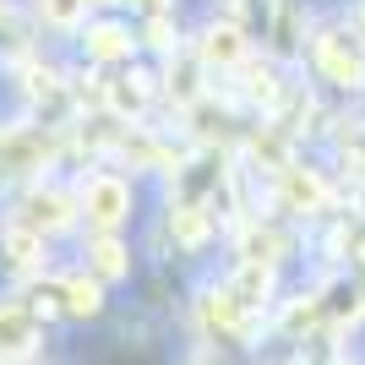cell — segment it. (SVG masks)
Listing matches in <instances>:
<instances>
[{"label":"cell","instance_id":"cell-1","mask_svg":"<svg viewBox=\"0 0 365 365\" xmlns=\"http://www.w3.org/2000/svg\"><path fill=\"white\" fill-rule=\"evenodd\" d=\"M317 66H322L327 82H338V88H365V44L349 38L344 28H333V33L317 38Z\"/></svg>","mask_w":365,"mask_h":365},{"label":"cell","instance_id":"cell-2","mask_svg":"<svg viewBox=\"0 0 365 365\" xmlns=\"http://www.w3.org/2000/svg\"><path fill=\"white\" fill-rule=\"evenodd\" d=\"M82 207H88V218L98 224V235H109V229L131 213V185H125L120 175H93V180L82 185Z\"/></svg>","mask_w":365,"mask_h":365},{"label":"cell","instance_id":"cell-3","mask_svg":"<svg viewBox=\"0 0 365 365\" xmlns=\"http://www.w3.org/2000/svg\"><path fill=\"white\" fill-rule=\"evenodd\" d=\"M49 164L44 131H0V175H33Z\"/></svg>","mask_w":365,"mask_h":365},{"label":"cell","instance_id":"cell-4","mask_svg":"<svg viewBox=\"0 0 365 365\" xmlns=\"http://www.w3.org/2000/svg\"><path fill=\"white\" fill-rule=\"evenodd\" d=\"M76 218V202L66 197V191H33L28 202H22V218L16 224L33 229V235H55V229H66Z\"/></svg>","mask_w":365,"mask_h":365},{"label":"cell","instance_id":"cell-5","mask_svg":"<svg viewBox=\"0 0 365 365\" xmlns=\"http://www.w3.org/2000/svg\"><path fill=\"white\" fill-rule=\"evenodd\" d=\"M278 197H284V207H294V213H322V207H327V185H322V175H311V169L284 164L278 169Z\"/></svg>","mask_w":365,"mask_h":365},{"label":"cell","instance_id":"cell-6","mask_svg":"<svg viewBox=\"0 0 365 365\" xmlns=\"http://www.w3.org/2000/svg\"><path fill=\"white\" fill-rule=\"evenodd\" d=\"M38 344V317L28 305H0V360H28Z\"/></svg>","mask_w":365,"mask_h":365},{"label":"cell","instance_id":"cell-7","mask_svg":"<svg viewBox=\"0 0 365 365\" xmlns=\"http://www.w3.org/2000/svg\"><path fill=\"white\" fill-rule=\"evenodd\" d=\"M169 235H175V245L197 251V245L213 235V218H207L202 202H175V213H169Z\"/></svg>","mask_w":365,"mask_h":365},{"label":"cell","instance_id":"cell-8","mask_svg":"<svg viewBox=\"0 0 365 365\" xmlns=\"http://www.w3.org/2000/svg\"><path fill=\"white\" fill-rule=\"evenodd\" d=\"M202 66H240L245 61V38L240 28H207L202 33V44H197Z\"/></svg>","mask_w":365,"mask_h":365},{"label":"cell","instance_id":"cell-9","mask_svg":"<svg viewBox=\"0 0 365 365\" xmlns=\"http://www.w3.org/2000/svg\"><path fill=\"white\" fill-rule=\"evenodd\" d=\"M245 317H251V311H245L229 289H218V294H207V300H202V322H207L213 333H240Z\"/></svg>","mask_w":365,"mask_h":365},{"label":"cell","instance_id":"cell-10","mask_svg":"<svg viewBox=\"0 0 365 365\" xmlns=\"http://www.w3.org/2000/svg\"><path fill=\"white\" fill-rule=\"evenodd\" d=\"M55 294H61V311H71V317H93V311L104 305V294H98V284H93L88 273L61 278V284H55Z\"/></svg>","mask_w":365,"mask_h":365},{"label":"cell","instance_id":"cell-11","mask_svg":"<svg viewBox=\"0 0 365 365\" xmlns=\"http://www.w3.org/2000/svg\"><path fill=\"white\" fill-rule=\"evenodd\" d=\"M0 251H6V262L11 267H38V257H44V235H33V229H22V224H11L6 235H0Z\"/></svg>","mask_w":365,"mask_h":365},{"label":"cell","instance_id":"cell-12","mask_svg":"<svg viewBox=\"0 0 365 365\" xmlns=\"http://www.w3.org/2000/svg\"><path fill=\"white\" fill-rule=\"evenodd\" d=\"M267 289H273V267H262V262H245L240 273H235V284H229V294H235L245 311H257V305L267 300Z\"/></svg>","mask_w":365,"mask_h":365},{"label":"cell","instance_id":"cell-13","mask_svg":"<svg viewBox=\"0 0 365 365\" xmlns=\"http://www.w3.org/2000/svg\"><path fill=\"white\" fill-rule=\"evenodd\" d=\"M88 55L93 61H125L131 55V33L120 22H98V28H88Z\"/></svg>","mask_w":365,"mask_h":365},{"label":"cell","instance_id":"cell-14","mask_svg":"<svg viewBox=\"0 0 365 365\" xmlns=\"http://www.w3.org/2000/svg\"><path fill=\"white\" fill-rule=\"evenodd\" d=\"M88 257H93V273H98V278H120L125 273V245L115 240V235H98Z\"/></svg>","mask_w":365,"mask_h":365},{"label":"cell","instance_id":"cell-15","mask_svg":"<svg viewBox=\"0 0 365 365\" xmlns=\"http://www.w3.org/2000/svg\"><path fill=\"white\" fill-rule=\"evenodd\" d=\"M115 109H125V115H137V109H148V98H153V88H148V76H131V82H115V88L104 93Z\"/></svg>","mask_w":365,"mask_h":365},{"label":"cell","instance_id":"cell-16","mask_svg":"<svg viewBox=\"0 0 365 365\" xmlns=\"http://www.w3.org/2000/svg\"><path fill=\"white\" fill-rule=\"evenodd\" d=\"M278 251H284V240H278L273 229H251V235H245V262H262V267H273Z\"/></svg>","mask_w":365,"mask_h":365},{"label":"cell","instance_id":"cell-17","mask_svg":"<svg viewBox=\"0 0 365 365\" xmlns=\"http://www.w3.org/2000/svg\"><path fill=\"white\" fill-rule=\"evenodd\" d=\"M251 98H257V104H278V76L267 71V66H262V71H251Z\"/></svg>","mask_w":365,"mask_h":365},{"label":"cell","instance_id":"cell-18","mask_svg":"<svg viewBox=\"0 0 365 365\" xmlns=\"http://www.w3.org/2000/svg\"><path fill=\"white\" fill-rule=\"evenodd\" d=\"M82 6H88V0H44V16L66 28V22H76V16H82Z\"/></svg>","mask_w":365,"mask_h":365},{"label":"cell","instance_id":"cell-19","mask_svg":"<svg viewBox=\"0 0 365 365\" xmlns=\"http://www.w3.org/2000/svg\"><path fill=\"white\" fill-rule=\"evenodd\" d=\"M344 153H349L354 164H365V120H360V125H349V131H344Z\"/></svg>","mask_w":365,"mask_h":365},{"label":"cell","instance_id":"cell-20","mask_svg":"<svg viewBox=\"0 0 365 365\" xmlns=\"http://www.w3.org/2000/svg\"><path fill=\"white\" fill-rule=\"evenodd\" d=\"M354 28H360V38H365V6H360V16H354Z\"/></svg>","mask_w":365,"mask_h":365},{"label":"cell","instance_id":"cell-21","mask_svg":"<svg viewBox=\"0 0 365 365\" xmlns=\"http://www.w3.org/2000/svg\"><path fill=\"white\" fill-rule=\"evenodd\" d=\"M0 365H28V360H0Z\"/></svg>","mask_w":365,"mask_h":365}]
</instances>
